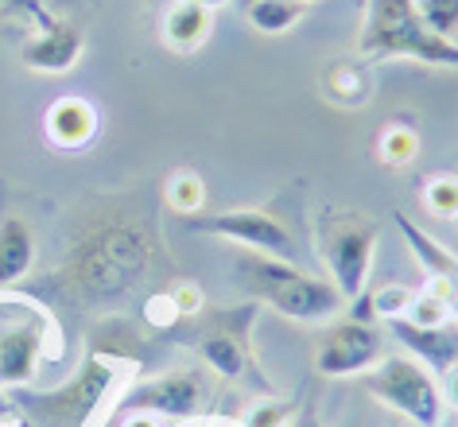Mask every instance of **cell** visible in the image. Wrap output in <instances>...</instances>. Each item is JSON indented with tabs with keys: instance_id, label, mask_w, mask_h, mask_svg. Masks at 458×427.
<instances>
[{
	"instance_id": "1",
	"label": "cell",
	"mask_w": 458,
	"mask_h": 427,
	"mask_svg": "<svg viewBox=\"0 0 458 427\" xmlns=\"http://www.w3.org/2000/svg\"><path fill=\"white\" fill-rule=\"evenodd\" d=\"M152 264V245L136 226L106 222L78 237L59 276L63 292L78 303H101V299H117L140 280L144 269Z\"/></svg>"
},
{
	"instance_id": "2",
	"label": "cell",
	"mask_w": 458,
	"mask_h": 427,
	"mask_svg": "<svg viewBox=\"0 0 458 427\" xmlns=\"http://www.w3.org/2000/svg\"><path fill=\"white\" fill-rule=\"evenodd\" d=\"M361 63L416 59L428 66H451L458 71V43L439 39L420 20L416 0H365L361 31H358Z\"/></svg>"
},
{
	"instance_id": "3",
	"label": "cell",
	"mask_w": 458,
	"mask_h": 427,
	"mask_svg": "<svg viewBox=\"0 0 458 427\" xmlns=\"http://www.w3.org/2000/svg\"><path fill=\"white\" fill-rule=\"evenodd\" d=\"M233 272L260 303L272 307L284 319L323 322V319H335L346 307V299H342L335 284L323 280V276L300 272L292 260H276V257H265V252H242L233 260Z\"/></svg>"
},
{
	"instance_id": "4",
	"label": "cell",
	"mask_w": 458,
	"mask_h": 427,
	"mask_svg": "<svg viewBox=\"0 0 458 427\" xmlns=\"http://www.w3.org/2000/svg\"><path fill=\"white\" fill-rule=\"evenodd\" d=\"M121 385V369L106 357H86L63 389L20 392L16 408L31 427H89Z\"/></svg>"
},
{
	"instance_id": "5",
	"label": "cell",
	"mask_w": 458,
	"mask_h": 427,
	"mask_svg": "<svg viewBox=\"0 0 458 427\" xmlns=\"http://www.w3.org/2000/svg\"><path fill=\"white\" fill-rule=\"evenodd\" d=\"M361 385L373 400H381L388 412L404 415L411 427H443V415H446L443 385L416 357L385 354L369 373H361Z\"/></svg>"
},
{
	"instance_id": "6",
	"label": "cell",
	"mask_w": 458,
	"mask_h": 427,
	"mask_svg": "<svg viewBox=\"0 0 458 427\" xmlns=\"http://www.w3.org/2000/svg\"><path fill=\"white\" fill-rule=\"evenodd\" d=\"M51 315L39 303L0 295V389H28L47 354Z\"/></svg>"
},
{
	"instance_id": "7",
	"label": "cell",
	"mask_w": 458,
	"mask_h": 427,
	"mask_svg": "<svg viewBox=\"0 0 458 427\" xmlns=\"http://www.w3.org/2000/svg\"><path fill=\"white\" fill-rule=\"evenodd\" d=\"M377 241H381V229L377 222L361 214H338L327 222V234H323V257H327V269H330V284L342 292V299H358L369 284V272H373V257H377Z\"/></svg>"
},
{
	"instance_id": "8",
	"label": "cell",
	"mask_w": 458,
	"mask_h": 427,
	"mask_svg": "<svg viewBox=\"0 0 458 427\" xmlns=\"http://www.w3.org/2000/svg\"><path fill=\"white\" fill-rule=\"evenodd\" d=\"M257 311L260 303H245V307H233V311H217L214 315V327L199 338V357L202 365L210 369L217 380H253L257 389H268L265 377L257 373V357H253V342H249V330L257 322Z\"/></svg>"
},
{
	"instance_id": "9",
	"label": "cell",
	"mask_w": 458,
	"mask_h": 427,
	"mask_svg": "<svg viewBox=\"0 0 458 427\" xmlns=\"http://www.w3.org/2000/svg\"><path fill=\"white\" fill-rule=\"evenodd\" d=\"M182 222H187V229H194V234L222 237L245 252L295 260V241L288 229H284V222H276V218L265 210H257V206H233V210H217V214H191V218H182Z\"/></svg>"
},
{
	"instance_id": "10",
	"label": "cell",
	"mask_w": 458,
	"mask_h": 427,
	"mask_svg": "<svg viewBox=\"0 0 458 427\" xmlns=\"http://www.w3.org/2000/svg\"><path fill=\"white\" fill-rule=\"evenodd\" d=\"M385 357V334L381 327L369 322L342 319L338 327H330L315 346V369L323 377H361Z\"/></svg>"
},
{
	"instance_id": "11",
	"label": "cell",
	"mask_w": 458,
	"mask_h": 427,
	"mask_svg": "<svg viewBox=\"0 0 458 427\" xmlns=\"http://www.w3.org/2000/svg\"><path fill=\"white\" fill-rule=\"evenodd\" d=\"M121 404L129 412H152L159 420L194 423L206 412L210 397H206V385L194 369H171V373H159L144 385H136Z\"/></svg>"
},
{
	"instance_id": "12",
	"label": "cell",
	"mask_w": 458,
	"mask_h": 427,
	"mask_svg": "<svg viewBox=\"0 0 458 427\" xmlns=\"http://www.w3.org/2000/svg\"><path fill=\"white\" fill-rule=\"evenodd\" d=\"M82 51H86L82 31H78L71 20H59L55 13H47L36 24V36L20 47V59L36 74H66L78 66Z\"/></svg>"
},
{
	"instance_id": "13",
	"label": "cell",
	"mask_w": 458,
	"mask_h": 427,
	"mask_svg": "<svg viewBox=\"0 0 458 427\" xmlns=\"http://www.w3.org/2000/svg\"><path fill=\"white\" fill-rule=\"evenodd\" d=\"M388 334L404 346L408 357H416L435 377H443L451 365H458V322H446V327H416V322H408V319H388Z\"/></svg>"
},
{
	"instance_id": "14",
	"label": "cell",
	"mask_w": 458,
	"mask_h": 427,
	"mask_svg": "<svg viewBox=\"0 0 458 427\" xmlns=\"http://www.w3.org/2000/svg\"><path fill=\"white\" fill-rule=\"evenodd\" d=\"M98 129H101L98 106L86 98H78V94L55 98L47 106V113H43V136H47V144L59 148V152H78V148H86L98 136Z\"/></svg>"
},
{
	"instance_id": "15",
	"label": "cell",
	"mask_w": 458,
	"mask_h": 427,
	"mask_svg": "<svg viewBox=\"0 0 458 427\" xmlns=\"http://www.w3.org/2000/svg\"><path fill=\"white\" fill-rule=\"evenodd\" d=\"M36 269V229L24 218H0V287H13Z\"/></svg>"
},
{
	"instance_id": "16",
	"label": "cell",
	"mask_w": 458,
	"mask_h": 427,
	"mask_svg": "<svg viewBox=\"0 0 458 427\" xmlns=\"http://www.w3.org/2000/svg\"><path fill=\"white\" fill-rule=\"evenodd\" d=\"M164 43L171 51H179V55H191V51H199L206 39H210V31H214V13L210 8H199V4H191V0H175V4L164 13Z\"/></svg>"
},
{
	"instance_id": "17",
	"label": "cell",
	"mask_w": 458,
	"mask_h": 427,
	"mask_svg": "<svg viewBox=\"0 0 458 427\" xmlns=\"http://www.w3.org/2000/svg\"><path fill=\"white\" fill-rule=\"evenodd\" d=\"M245 16L260 36H284L307 16V4L303 0H257L245 8Z\"/></svg>"
},
{
	"instance_id": "18",
	"label": "cell",
	"mask_w": 458,
	"mask_h": 427,
	"mask_svg": "<svg viewBox=\"0 0 458 427\" xmlns=\"http://www.w3.org/2000/svg\"><path fill=\"white\" fill-rule=\"evenodd\" d=\"M164 199L167 206L175 210L179 218H191V214H202V202H206V183L194 175V171L179 167L171 171L167 183H164Z\"/></svg>"
},
{
	"instance_id": "19",
	"label": "cell",
	"mask_w": 458,
	"mask_h": 427,
	"mask_svg": "<svg viewBox=\"0 0 458 427\" xmlns=\"http://www.w3.org/2000/svg\"><path fill=\"white\" fill-rule=\"evenodd\" d=\"M377 152L388 167H411L420 156V132L411 129V124H388L381 132V141H377Z\"/></svg>"
},
{
	"instance_id": "20",
	"label": "cell",
	"mask_w": 458,
	"mask_h": 427,
	"mask_svg": "<svg viewBox=\"0 0 458 427\" xmlns=\"http://www.w3.org/2000/svg\"><path fill=\"white\" fill-rule=\"evenodd\" d=\"M423 210L439 222H458V175H431L420 191Z\"/></svg>"
},
{
	"instance_id": "21",
	"label": "cell",
	"mask_w": 458,
	"mask_h": 427,
	"mask_svg": "<svg viewBox=\"0 0 458 427\" xmlns=\"http://www.w3.org/2000/svg\"><path fill=\"white\" fill-rule=\"evenodd\" d=\"M400 319L416 322V327H446V322H454L446 295L431 292V287H420V292L411 295V303H408V311H404Z\"/></svg>"
},
{
	"instance_id": "22",
	"label": "cell",
	"mask_w": 458,
	"mask_h": 427,
	"mask_svg": "<svg viewBox=\"0 0 458 427\" xmlns=\"http://www.w3.org/2000/svg\"><path fill=\"white\" fill-rule=\"evenodd\" d=\"M330 94L338 101H346V106H361V101H369V78H365V66H335L330 71Z\"/></svg>"
},
{
	"instance_id": "23",
	"label": "cell",
	"mask_w": 458,
	"mask_h": 427,
	"mask_svg": "<svg viewBox=\"0 0 458 427\" xmlns=\"http://www.w3.org/2000/svg\"><path fill=\"white\" fill-rule=\"evenodd\" d=\"M420 20L439 39L458 43V0H416Z\"/></svg>"
},
{
	"instance_id": "24",
	"label": "cell",
	"mask_w": 458,
	"mask_h": 427,
	"mask_svg": "<svg viewBox=\"0 0 458 427\" xmlns=\"http://www.w3.org/2000/svg\"><path fill=\"white\" fill-rule=\"evenodd\" d=\"M295 415H300V404H295V400L265 397V400H257L253 408L245 412V423L242 427H288Z\"/></svg>"
},
{
	"instance_id": "25",
	"label": "cell",
	"mask_w": 458,
	"mask_h": 427,
	"mask_svg": "<svg viewBox=\"0 0 458 427\" xmlns=\"http://www.w3.org/2000/svg\"><path fill=\"white\" fill-rule=\"evenodd\" d=\"M411 287L408 284H385V287H377V292H369V303H373V311H377V319H400L408 311V303H411Z\"/></svg>"
},
{
	"instance_id": "26",
	"label": "cell",
	"mask_w": 458,
	"mask_h": 427,
	"mask_svg": "<svg viewBox=\"0 0 458 427\" xmlns=\"http://www.w3.org/2000/svg\"><path fill=\"white\" fill-rule=\"evenodd\" d=\"M167 307L175 311V315H199V311L206 307V295H202L199 284L182 280V284H175V287L167 292Z\"/></svg>"
},
{
	"instance_id": "27",
	"label": "cell",
	"mask_w": 458,
	"mask_h": 427,
	"mask_svg": "<svg viewBox=\"0 0 458 427\" xmlns=\"http://www.w3.org/2000/svg\"><path fill=\"white\" fill-rule=\"evenodd\" d=\"M98 4H101V0H98ZM0 8H8V13H24L31 24H39V20L51 13V8L39 4V0H0Z\"/></svg>"
},
{
	"instance_id": "28",
	"label": "cell",
	"mask_w": 458,
	"mask_h": 427,
	"mask_svg": "<svg viewBox=\"0 0 458 427\" xmlns=\"http://www.w3.org/2000/svg\"><path fill=\"white\" fill-rule=\"evenodd\" d=\"M439 385H443V400H446V408H454V412H458V365L446 369V373L439 377Z\"/></svg>"
},
{
	"instance_id": "29",
	"label": "cell",
	"mask_w": 458,
	"mask_h": 427,
	"mask_svg": "<svg viewBox=\"0 0 458 427\" xmlns=\"http://www.w3.org/2000/svg\"><path fill=\"white\" fill-rule=\"evenodd\" d=\"M13 423H24V415H20L16 400L8 397L4 389H0V427H13Z\"/></svg>"
},
{
	"instance_id": "30",
	"label": "cell",
	"mask_w": 458,
	"mask_h": 427,
	"mask_svg": "<svg viewBox=\"0 0 458 427\" xmlns=\"http://www.w3.org/2000/svg\"><path fill=\"white\" fill-rule=\"evenodd\" d=\"M121 427H164V420L159 415H152V412H129L121 420Z\"/></svg>"
},
{
	"instance_id": "31",
	"label": "cell",
	"mask_w": 458,
	"mask_h": 427,
	"mask_svg": "<svg viewBox=\"0 0 458 427\" xmlns=\"http://www.w3.org/2000/svg\"><path fill=\"white\" fill-rule=\"evenodd\" d=\"M288 427H323V423H318L315 408H300V415H295V420H292Z\"/></svg>"
},
{
	"instance_id": "32",
	"label": "cell",
	"mask_w": 458,
	"mask_h": 427,
	"mask_svg": "<svg viewBox=\"0 0 458 427\" xmlns=\"http://www.w3.org/2000/svg\"><path fill=\"white\" fill-rule=\"evenodd\" d=\"M191 4H199V8H210V13H217V8H225L229 0H191Z\"/></svg>"
},
{
	"instance_id": "33",
	"label": "cell",
	"mask_w": 458,
	"mask_h": 427,
	"mask_svg": "<svg viewBox=\"0 0 458 427\" xmlns=\"http://www.w3.org/2000/svg\"><path fill=\"white\" fill-rule=\"evenodd\" d=\"M194 427H237V423H229V420H199Z\"/></svg>"
},
{
	"instance_id": "34",
	"label": "cell",
	"mask_w": 458,
	"mask_h": 427,
	"mask_svg": "<svg viewBox=\"0 0 458 427\" xmlns=\"http://www.w3.org/2000/svg\"><path fill=\"white\" fill-rule=\"evenodd\" d=\"M303 4H311V0H303Z\"/></svg>"
}]
</instances>
